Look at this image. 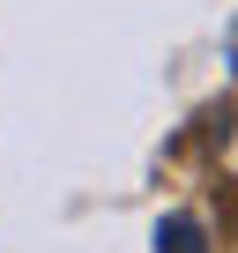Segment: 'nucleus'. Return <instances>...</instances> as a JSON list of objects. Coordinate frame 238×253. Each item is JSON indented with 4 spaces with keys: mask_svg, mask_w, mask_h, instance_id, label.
Segmentation results:
<instances>
[{
    "mask_svg": "<svg viewBox=\"0 0 238 253\" xmlns=\"http://www.w3.org/2000/svg\"><path fill=\"white\" fill-rule=\"evenodd\" d=\"M157 253H208V238H201L194 216H171V223L157 231Z\"/></svg>",
    "mask_w": 238,
    "mask_h": 253,
    "instance_id": "obj_1",
    "label": "nucleus"
},
{
    "mask_svg": "<svg viewBox=\"0 0 238 253\" xmlns=\"http://www.w3.org/2000/svg\"><path fill=\"white\" fill-rule=\"evenodd\" d=\"M231 60H238V23H231Z\"/></svg>",
    "mask_w": 238,
    "mask_h": 253,
    "instance_id": "obj_3",
    "label": "nucleus"
},
{
    "mask_svg": "<svg viewBox=\"0 0 238 253\" xmlns=\"http://www.w3.org/2000/svg\"><path fill=\"white\" fill-rule=\"evenodd\" d=\"M216 164H223V171H231V179H238V119H231V126H223V142H216Z\"/></svg>",
    "mask_w": 238,
    "mask_h": 253,
    "instance_id": "obj_2",
    "label": "nucleus"
}]
</instances>
